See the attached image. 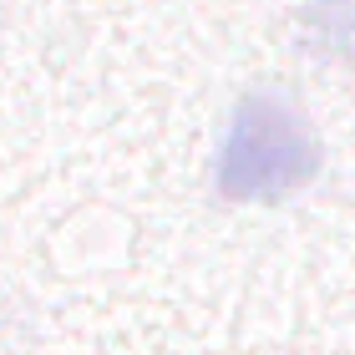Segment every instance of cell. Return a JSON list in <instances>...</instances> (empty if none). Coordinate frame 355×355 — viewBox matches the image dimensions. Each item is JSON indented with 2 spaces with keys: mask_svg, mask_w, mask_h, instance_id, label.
I'll list each match as a JSON object with an SVG mask.
<instances>
[{
  "mask_svg": "<svg viewBox=\"0 0 355 355\" xmlns=\"http://www.w3.org/2000/svg\"><path fill=\"white\" fill-rule=\"evenodd\" d=\"M320 173V137L304 107L284 92H249L223 132L214 183L239 203H279Z\"/></svg>",
  "mask_w": 355,
  "mask_h": 355,
  "instance_id": "cell-1",
  "label": "cell"
}]
</instances>
